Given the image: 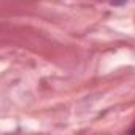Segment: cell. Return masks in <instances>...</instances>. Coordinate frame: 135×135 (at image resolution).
I'll return each instance as SVG.
<instances>
[{"label":"cell","mask_w":135,"mask_h":135,"mask_svg":"<svg viewBox=\"0 0 135 135\" xmlns=\"http://www.w3.org/2000/svg\"><path fill=\"white\" fill-rule=\"evenodd\" d=\"M130 133H135V126H133V127L130 129Z\"/></svg>","instance_id":"obj_1"}]
</instances>
